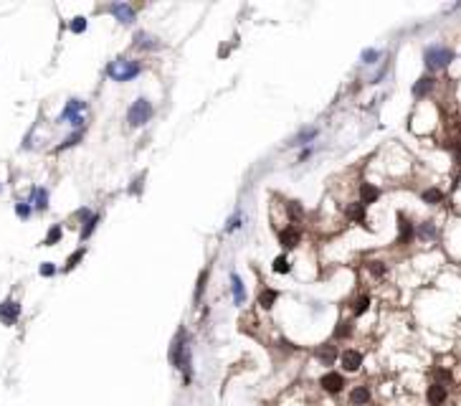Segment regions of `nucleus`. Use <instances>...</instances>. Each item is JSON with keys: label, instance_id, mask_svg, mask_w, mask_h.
Segmentation results:
<instances>
[{"label": "nucleus", "instance_id": "9b49d317", "mask_svg": "<svg viewBox=\"0 0 461 406\" xmlns=\"http://www.w3.org/2000/svg\"><path fill=\"white\" fill-rule=\"evenodd\" d=\"M426 399H428V404L431 406H441L444 401H446V386H444V383H431V386H428V394H426Z\"/></svg>", "mask_w": 461, "mask_h": 406}, {"label": "nucleus", "instance_id": "4c0bfd02", "mask_svg": "<svg viewBox=\"0 0 461 406\" xmlns=\"http://www.w3.org/2000/svg\"><path fill=\"white\" fill-rule=\"evenodd\" d=\"M418 233H421V236H423V239H428V236H433V233H436V229H433L431 224H423Z\"/></svg>", "mask_w": 461, "mask_h": 406}, {"label": "nucleus", "instance_id": "412c9836", "mask_svg": "<svg viewBox=\"0 0 461 406\" xmlns=\"http://www.w3.org/2000/svg\"><path fill=\"white\" fill-rule=\"evenodd\" d=\"M350 401H353L355 406L367 404V401H370V391H367V386H358V389H353V394H350Z\"/></svg>", "mask_w": 461, "mask_h": 406}, {"label": "nucleus", "instance_id": "6ab92c4d", "mask_svg": "<svg viewBox=\"0 0 461 406\" xmlns=\"http://www.w3.org/2000/svg\"><path fill=\"white\" fill-rule=\"evenodd\" d=\"M317 358L324 363V366H332V363H335V358H337L335 346H322V348H317Z\"/></svg>", "mask_w": 461, "mask_h": 406}, {"label": "nucleus", "instance_id": "cd10ccee", "mask_svg": "<svg viewBox=\"0 0 461 406\" xmlns=\"http://www.w3.org/2000/svg\"><path fill=\"white\" fill-rule=\"evenodd\" d=\"M69 28H71V33H84V31H86V18H84V15H76V18L71 20Z\"/></svg>", "mask_w": 461, "mask_h": 406}, {"label": "nucleus", "instance_id": "58836bf2", "mask_svg": "<svg viewBox=\"0 0 461 406\" xmlns=\"http://www.w3.org/2000/svg\"><path fill=\"white\" fill-rule=\"evenodd\" d=\"M238 226H241V213H236V216H233V219L228 221V226H226V231H236Z\"/></svg>", "mask_w": 461, "mask_h": 406}, {"label": "nucleus", "instance_id": "ddd939ff", "mask_svg": "<svg viewBox=\"0 0 461 406\" xmlns=\"http://www.w3.org/2000/svg\"><path fill=\"white\" fill-rule=\"evenodd\" d=\"M299 239H302V233L297 231V229H284L281 233H279V244L284 246V249H294L297 244H299Z\"/></svg>", "mask_w": 461, "mask_h": 406}, {"label": "nucleus", "instance_id": "f3484780", "mask_svg": "<svg viewBox=\"0 0 461 406\" xmlns=\"http://www.w3.org/2000/svg\"><path fill=\"white\" fill-rule=\"evenodd\" d=\"M380 198V190L375 185H370V183H362L360 185V203L367 206V203H375Z\"/></svg>", "mask_w": 461, "mask_h": 406}, {"label": "nucleus", "instance_id": "bb28decb", "mask_svg": "<svg viewBox=\"0 0 461 406\" xmlns=\"http://www.w3.org/2000/svg\"><path fill=\"white\" fill-rule=\"evenodd\" d=\"M58 239H61V226L56 224V226H51V231H49V236L43 239V244H46V246H53Z\"/></svg>", "mask_w": 461, "mask_h": 406}, {"label": "nucleus", "instance_id": "4be33fe9", "mask_svg": "<svg viewBox=\"0 0 461 406\" xmlns=\"http://www.w3.org/2000/svg\"><path fill=\"white\" fill-rule=\"evenodd\" d=\"M347 216L358 221V224H365V206L362 203H350L347 206Z\"/></svg>", "mask_w": 461, "mask_h": 406}, {"label": "nucleus", "instance_id": "72a5a7b5", "mask_svg": "<svg viewBox=\"0 0 461 406\" xmlns=\"http://www.w3.org/2000/svg\"><path fill=\"white\" fill-rule=\"evenodd\" d=\"M367 305H370V297H367V294H362L360 300L355 302V315H362V312L367 310Z\"/></svg>", "mask_w": 461, "mask_h": 406}, {"label": "nucleus", "instance_id": "7ed1b4c3", "mask_svg": "<svg viewBox=\"0 0 461 406\" xmlns=\"http://www.w3.org/2000/svg\"><path fill=\"white\" fill-rule=\"evenodd\" d=\"M423 61L431 71H438V69H446L449 63L454 61V51L446 49V46H428L426 54H423Z\"/></svg>", "mask_w": 461, "mask_h": 406}, {"label": "nucleus", "instance_id": "f03ea898", "mask_svg": "<svg viewBox=\"0 0 461 406\" xmlns=\"http://www.w3.org/2000/svg\"><path fill=\"white\" fill-rule=\"evenodd\" d=\"M140 71H142L140 61H127V58H117L106 66V74L114 81H129V79L140 76Z\"/></svg>", "mask_w": 461, "mask_h": 406}, {"label": "nucleus", "instance_id": "ea45409f", "mask_svg": "<svg viewBox=\"0 0 461 406\" xmlns=\"http://www.w3.org/2000/svg\"><path fill=\"white\" fill-rule=\"evenodd\" d=\"M436 378H441V381H451V376L446 371H436Z\"/></svg>", "mask_w": 461, "mask_h": 406}, {"label": "nucleus", "instance_id": "39448f33", "mask_svg": "<svg viewBox=\"0 0 461 406\" xmlns=\"http://www.w3.org/2000/svg\"><path fill=\"white\" fill-rule=\"evenodd\" d=\"M18 317H20V305L15 300L0 302V323H3V325H15Z\"/></svg>", "mask_w": 461, "mask_h": 406}, {"label": "nucleus", "instance_id": "a211bd4d", "mask_svg": "<svg viewBox=\"0 0 461 406\" xmlns=\"http://www.w3.org/2000/svg\"><path fill=\"white\" fill-rule=\"evenodd\" d=\"M431 89H433V76H421L418 81L413 84V97L421 99V97H426Z\"/></svg>", "mask_w": 461, "mask_h": 406}, {"label": "nucleus", "instance_id": "20e7f679", "mask_svg": "<svg viewBox=\"0 0 461 406\" xmlns=\"http://www.w3.org/2000/svg\"><path fill=\"white\" fill-rule=\"evenodd\" d=\"M152 102H147L145 97H140L135 104L127 110V122H129V127H142L145 122H150V117H152Z\"/></svg>", "mask_w": 461, "mask_h": 406}, {"label": "nucleus", "instance_id": "c9c22d12", "mask_svg": "<svg viewBox=\"0 0 461 406\" xmlns=\"http://www.w3.org/2000/svg\"><path fill=\"white\" fill-rule=\"evenodd\" d=\"M53 274H56V267L51 262H43L41 264V277H53Z\"/></svg>", "mask_w": 461, "mask_h": 406}, {"label": "nucleus", "instance_id": "e433bc0d", "mask_svg": "<svg viewBox=\"0 0 461 406\" xmlns=\"http://www.w3.org/2000/svg\"><path fill=\"white\" fill-rule=\"evenodd\" d=\"M370 272L375 274V277H383V274H385V267H383V262H370Z\"/></svg>", "mask_w": 461, "mask_h": 406}, {"label": "nucleus", "instance_id": "c85d7f7f", "mask_svg": "<svg viewBox=\"0 0 461 406\" xmlns=\"http://www.w3.org/2000/svg\"><path fill=\"white\" fill-rule=\"evenodd\" d=\"M380 58V51H375V49H365L362 51V56H360V61L362 63H375Z\"/></svg>", "mask_w": 461, "mask_h": 406}, {"label": "nucleus", "instance_id": "7c9ffc66", "mask_svg": "<svg viewBox=\"0 0 461 406\" xmlns=\"http://www.w3.org/2000/svg\"><path fill=\"white\" fill-rule=\"evenodd\" d=\"M31 203H23V201H20V203H15V213H18V219H28L31 216Z\"/></svg>", "mask_w": 461, "mask_h": 406}, {"label": "nucleus", "instance_id": "4468645a", "mask_svg": "<svg viewBox=\"0 0 461 406\" xmlns=\"http://www.w3.org/2000/svg\"><path fill=\"white\" fill-rule=\"evenodd\" d=\"M231 292H233V302L236 305H244L246 302V290H244V282H241V277L233 272L231 274Z\"/></svg>", "mask_w": 461, "mask_h": 406}, {"label": "nucleus", "instance_id": "1a4fd4ad", "mask_svg": "<svg viewBox=\"0 0 461 406\" xmlns=\"http://www.w3.org/2000/svg\"><path fill=\"white\" fill-rule=\"evenodd\" d=\"M106 10L112 15H117L119 23H135V8H132L129 3H112Z\"/></svg>", "mask_w": 461, "mask_h": 406}, {"label": "nucleus", "instance_id": "a878e982", "mask_svg": "<svg viewBox=\"0 0 461 406\" xmlns=\"http://www.w3.org/2000/svg\"><path fill=\"white\" fill-rule=\"evenodd\" d=\"M81 137H84V130H76L74 135H69V137H66V140L58 145V150H66V147H74V145H76Z\"/></svg>", "mask_w": 461, "mask_h": 406}, {"label": "nucleus", "instance_id": "b1692460", "mask_svg": "<svg viewBox=\"0 0 461 406\" xmlns=\"http://www.w3.org/2000/svg\"><path fill=\"white\" fill-rule=\"evenodd\" d=\"M97 224H99V216H97V213H94L92 219H86V221H84V229H81V241L92 236V233H94V229H97Z\"/></svg>", "mask_w": 461, "mask_h": 406}, {"label": "nucleus", "instance_id": "393cba45", "mask_svg": "<svg viewBox=\"0 0 461 406\" xmlns=\"http://www.w3.org/2000/svg\"><path fill=\"white\" fill-rule=\"evenodd\" d=\"M423 201L426 203H441L444 201V193L438 188H428V190H423Z\"/></svg>", "mask_w": 461, "mask_h": 406}, {"label": "nucleus", "instance_id": "423d86ee", "mask_svg": "<svg viewBox=\"0 0 461 406\" xmlns=\"http://www.w3.org/2000/svg\"><path fill=\"white\" fill-rule=\"evenodd\" d=\"M319 386H322L327 394H340V391L345 389V376H342V373H335V371H329V373L322 376Z\"/></svg>", "mask_w": 461, "mask_h": 406}, {"label": "nucleus", "instance_id": "dca6fc26", "mask_svg": "<svg viewBox=\"0 0 461 406\" xmlns=\"http://www.w3.org/2000/svg\"><path fill=\"white\" fill-rule=\"evenodd\" d=\"M398 229H401V236H398V244H408L413 239V224L403 216V213H398Z\"/></svg>", "mask_w": 461, "mask_h": 406}, {"label": "nucleus", "instance_id": "473e14b6", "mask_svg": "<svg viewBox=\"0 0 461 406\" xmlns=\"http://www.w3.org/2000/svg\"><path fill=\"white\" fill-rule=\"evenodd\" d=\"M205 280H208V272H201V277H198V287H195V302L201 300L203 287H205Z\"/></svg>", "mask_w": 461, "mask_h": 406}, {"label": "nucleus", "instance_id": "0eeeda50", "mask_svg": "<svg viewBox=\"0 0 461 406\" xmlns=\"http://www.w3.org/2000/svg\"><path fill=\"white\" fill-rule=\"evenodd\" d=\"M81 112H86V102L81 99H69L63 107V112L58 115V122H71L76 117H81Z\"/></svg>", "mask_w": 461, "mask_h": 406}, {"label": "nucleus", "instance_id": "f704fd0d", "mask_svg": "<svg viewBox=\"0 0 461 406\" xmlns=\"http://www.w3.org/2000/svg\"><path fill=\"white\" fill-rule=\"evenodd\" d=\"M84 256V249H79V251H74L71 256H69V262H66V269H74L76 264H79V259Z\"/></svg>", "mask_w": 461, "mask_h": 406}, {"label": "nucleus", "instance_id": "aec40b11", "mask_svg": "<svg viewBox=\"0 0 461 406\" xmlns=\"http://www.w3.org/2000/svg\"><path fill=\"white\" fill-rule=\"evenodd\" d=\"M276 297H279V292H276V290H263V292L258 294V307H263V310H271V307H274V302H276Z\"/></svg>", "mask_w": 461, "mask_h": 406}, {"label": "nucleus", "instance_id": "2eb2a0df", "mask_svg": "<svg viewBox=\"0 0 461 406\" xmlns=\"http://www.w3.org/2000/svg\"><path fill=\"white\" fill-rule=\"evenodd\" d=\"M31 208H38V211H46V208H49V190H46V188H33V193H31Z\"/></svg>", "mask_w": 461, "mask_h": 406}, {"label": "nucleus", "instance_id": "5701e85b", "mask_svg": "<svg viewBox=\"0 0 461 406\" xmlns=\"http://www.w3.org/2000/svg\"><path fill=\"white\" fill-rule=\"evenodd\" d=\"M276 274H287L289 269H292V262H289V256H276V259H274V267H271Z\"/></svg>", "mask_w": 461, "mask_h": 406}, {"label": "nucleus", "instance_id": "6e6552de", "mask_svg": "<svg viewBox=\"0 0 461 406\" xmlns=\"http://www.w3.org/2000/svg\"><path fill=\"white\" fill-rule=\"evenodd\" d=\"M340 363H342V368L347 371V373H355V371H360V366H362V353L360 350H345L342 355H340Z\"/></svg>", "mask_w": 461, "mask_h": 406}, {"label": "nucleus", "instance_id": "f8f14e48", "mask_svg": "<svg viewBox=\"0 0 461 406\" xmlns=\"http://www.w3.org/2000/svg\"><path fill=\"white\" fill-rule=\"evenodd\" d=\"M135 46H137V49H150V51H157V49H162V44H160V41H157L155 36L145 33V31L135 33Z\"/></svg>", "mask_w": 461, "mask_h": 406}, {"label": "nucleus", "instance_id": "c756f323", "mask_svg": "<svg viewBox=\"0 0 461 406\" xmlns=\"http://www.w3.org/2000/svg\"><path fill=\"white\" fill-rule=\"evenodd\" d=\"M350 333H353V325H350V323H345V320H342V323L335 328V338L337 340H342V338H347Z\"/></svg>", "mask_w": 461, "mask_h": 406}, {"label": "nucleus", "instance_id": "2f4dec72", "mask_svg": "<svg viewBox=\"0 0 461 406\" xmlns=\"http://www.w3.org/2000/svg\"><path fill=\"white\" fill-rule=\"evenodd\" d=\"M287 208H289V216H292V221H299V219H302V206H299L297 201H289V203H287Z\"/></svg>", "mask_w": 461, "mask_h": 406}, {"label": "nucleus", "instance_id": "f257e3e1", "mask_svg": "<svg viewBox=\"0 0 461 406\" xmlns=\"http://www.w3.org/2000/svg\"><path fill=\"white\" fill-rule=\"evenodd\" d=\"M170 360H172V366L183 371V381L188 383L190 376H193V358H190V338L188 333H178V338L172 340V348H170Z\"/></svg>", "mask_w": 461, "mask_h": 406}, {"label": "nucleus", "instance_id": "9d476101", "mask_svg": "<svg viewBox=\"0 0 461 406\" xmlns=\"http://www.w3.org/2000/svg\"><path fill=\"white\" fill-rule=\"evenodd\" d=\"M317 135H319L317 127H304V130H299V132L289 140V147H307V142H312Z\"/></svg>", "mask_w": 461, "mask_h": 406}]
</instances>
